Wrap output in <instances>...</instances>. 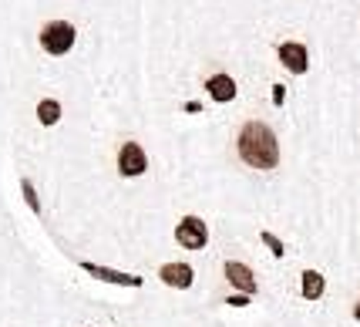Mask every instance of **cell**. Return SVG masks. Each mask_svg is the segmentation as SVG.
I'll return each instance as SVG.
<instances>
[{
    "label": "cell",
    "mask_w": 360,
    "mask_h": 327,
    "mask_svg": "<svg viewBox=\"0 0 360 327\" xmlns=\"http://www.w3.org/2000/svg\"><path fill=\"white\" fill-rule=\"evenodd\" d=\"M236 145H239V159L252 169H276L280 162V142L273 135V128H266L263 122L243 125Z\"/></svg>",
    "instance_id": "1"
},
{
    "label": "cell",
    "mask_w": 360,
    "mask_h": 327,
    "mask_svg": "<svg viewBox=\"0 0 360 327\" xmlns=\"http://www.w3.org/2000/svg\"><path fill=\"white\" fill-rule=\"evenodd\" d=\"M41 47H44L47 54H54V58L68 54V51L75 47V27H71L68 20H51V24H44V31H41Z\"/></svg>",
    "instance_id": "2"
},
{
    "label": "cell",
    "mask_w": 360,
    "mask_h": 327,
    "mask_svg": "<svg viewBox=\"0 0 360 327\" xmlns=\"http://www.w3.org/2000/svg\"><path fill=\"white\" fill-rule=\"evenodd\" d=\"M175 240H179V247L186 249H202L209 243V226L199 216H186L175 226Z\"/></svg>",
    "instance_id": "3"
},
{
    "label": "cell",
    "mask_w": 360,
    "mask_h": 327,
    "mask_svg": "<svg viewBox=\"0 0 360 327\" xmlns=\"http://www.w3.org/2000/svg\"><path fill=\"white\" fill-rule=\"evenodd\" d=\"M145 169H148L145 149H141L139 142H125V145H122V152H118V172L131 179V175H141Z\"/></svg>",
    "instance_id": "4"
},
{
    "label": "cell",
    "mask_w": 360,
    "mask_h": 327,
    "mask_svg": "<svg viewBox=\"0 0 360 327\" xmlns=\"http://www.w3.org/2000/svg\"><path fill=\"white\" fill-rule=\"evenodd\" d=\"M226 280L233 283L239 294H246V297L256 294V277H252V270L246 264H236V260H229V264H226Z\"/></svg>",
    "instance_id": "5"
},
{
    "label": "cell",
    "mask_w": 360,
    "mask_h": 327,
    "mask_svg": "<svg viewBox=\"0 0 360 327\" xmlns=\"http://www.w3.org/2000/svg\"><path fill=\"white\" fill-rule=\"evenodd\" d=\"M280 61L286 71H293V75H303L307 68H310V61H307V47L297 44V41H286V44H280Z\"/></svg>",
    "instance_id": "6"
},
{
    "label": "cell",
    "mask_w": 360,
    "mask_h": 327,
    "mask_svg": "<svg viewBox=\"0 0 360 327\" xmlns=\"http://www.w3.org/2000/svg\"><path fill=\"white\" fill-rule=\"evenodd\" d=\"M158 277H162V283L179 287V290L192 287V280H195V273H192V266L188 264H165L162 270H158Z\"/></svg>",
    "instance_id": "7"
},
{
    "label": "cell",
    "mask_w": 360,
    "mask_h": 327,
    "mask_svg": "<svg viewBox=\"0 0 360 327\" xmlns=\"http://www.w3.org/2000/svg\"><path fill=\"white\" fill-rule=\"evenodd\" d=\"M91 277L98 280H108V283H122V287H141V277H131V273H118V270H108V266H98V264H81Z\"/></svg>",
    "instance_id": "8"
},
{
    "label": "cell",
    "mask_w": 360,
    "mask_h": 327,
    "mask_svg": "<svg viewBox=\"0 0 360 327\" xmlns=\"http://www.w3.org/2000/svg\"><path fill=\"white\" fill-rule=\"evenodd\" d=\"M205 92L212 94V101H233L236 98V81L229 75H212L205 81Z\"/></svg>",
    "instance_id": "9"
},
{
    "label": "cell",
    "mask_w": 360,
    "mask_h": 327,
    "mask_svg": "<svg viewBox=\"0 0 360 327\" xmlns=\"http://www.w3.org/2000/svg\"><path fill=\"white\" fill-rule=\"evenodd\" d=\"M323 287H327V280L316 270H303V297L307 300H316V297L323 294Z\"/></svg>",
    "instance_id": "10"
},
{
    "label": "cell",
    "mask_w": 360,
    "mask_h": 327,
    "mask_svg": "<svg viewBox=\"0 0 360 327\" xmlns=\"http://www.w3.org/2000/svg\"><path fill=\"white\" fill-rule=\"evenodd\" d=\"M37 118H41V125H58V118H61V105H58L54 98H44V101L37 105Z\"/></svg>",
    "instance_id": "11"
},
{
    "label": "cell",
    "mask_w": 360,
    "mask_h": 327,
    "mask_svg": "<svg viewBox=\"0 0 360 327\" xmlns=\"http://www.w3.org/2000/svg\"><path fill=\"white\" fill-rule=\"evenodd\" d=\"M263 243H266V247H269V253H273V257H276V260H280L283 253H286V249H283V240H280V236L266 233V230H263Z\"/></svg>",
    "instance_id": "12"
},
{
    "label": "cell",
    "mask_w": 360,
    "mask_h": 327,
    "mask_svg": "<svg viewBox=\"0 0 360 327\" xmlns=\"http://www.w3.org/2000/svg\"><path fill=\"white\" fill-rule=\"evenodd\" d=\"M24 196H27V203H31V209L37 213V209H41V203H37V196H34V186L27 183V179H24Z\"/></svg>",
    "instance_id": "13"
},
{
    "label": "cell",
    "mask_w": 360,
    "mask_h": 327,
    "mask_svg": "<svg viewBox=\"0 0 360 327\" xmlns=\"http://www.w3.org/2000/svg\"><path fill=\"white\" fill-rule=\"evenodd\" d=\"M229 304H233V307H246V304H250V297H246V294H236V297H229Z\"/></svg>",
    "instance_id": "14"
},
{
    "label": "cell",
    "mask_w": 360,
    "mask_h": 327,
    "mask_svg": "<svg viewBox=\"0 0 360 327\" xmlns=\"http://www.w3.org/2000/svg\"><path fill=\"white\" fill-rule=\"evenodd\" d=\"M357 321H360V304H357Z\"/></svg>",
    "instance_id": "15"
}]
</instances>
